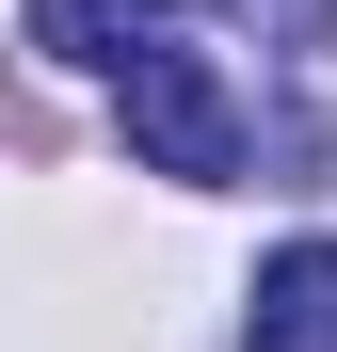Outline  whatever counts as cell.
<instances>
[{"label":"cell","instance_id":"3","mask_svg":"<svg viewBox=\"0 0 337 352\" xmlns=\"http://www.w3.org/2000/svg\"><path fill=\"white\" fill-rule=\"evenodd\" d=\"M145 32H177V0H32V48H48V65H81V80H112Z\"/></svg>","mask_w":337,"mask_h":352},{"label":"cell","instance_id":"4","mask_svg":"<svg viewBox=\"0 0 337 352\" xmlns=\"http://www.w3.org/2000/svg\"><path fill=\"white\" fill-rule=\"evenodd\" d=\"M257 48H337V0H241Z\"/></svg>","mask_w":337,"mask_h":352},{"label":"cell","instance_id":"2","mask_svg":"<svg viewBox=\"0 0 337 352\" xmlns=\"http://www.w3.org/2000/svg\"><path fill=\"white\" fill-rule=\"evenodd\" d=\"M241 352H337V241H273V256H257Z\"/></svg>","mask_w":337,"mask_h":352},{"label":"cell","instance_id":"1","mask_svg":"<svg viewBox=\"0 0 337 352\" xmlns=\"http://www.w3.org/2000/svg\"><path fill=\"white\" fill-rule=\"evenodd\" d=\"M112 96H129V160L145 176H241V96H225V65L209 48H177V32H145L129 65H112Z\"/></svg>","mask_w":337,"mask_h":352}]
</instances>
